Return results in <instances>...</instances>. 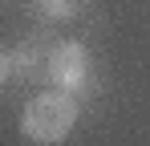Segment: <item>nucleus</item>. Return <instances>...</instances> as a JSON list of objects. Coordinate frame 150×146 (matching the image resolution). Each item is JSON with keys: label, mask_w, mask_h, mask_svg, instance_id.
I'll list each match as a JSON object with an SVG mask.
<instances>
[{"label": "nucleus", "mask_w": 150, "mask_h": 146, "mask_svg": "<svg viewBox=\"0 0 150 146\" xmlns=\"http://www.w3.org/2000/svg\"><path fill=\"white\" fill-rule=\"evenodd\" d=\"M85 49L77 41H61V45L49 53V77L61 85V89H77L85 81Z\"/></svg>", "instance_id": "f03ea898"}, {"label": "nucleus", "mask_w": 150, "mask_h": 146, "mask_svg": "<svg viewBox=\"0 0 150 146\" xmlns=\"http://www.w3.org/2000/svg\"><path fill=\"white\" fill-rule=\"evenodd\" d=\"M73 8H77V0H41V12H45V16H53V21L69 16Z\"/></svg>", "instance_id": "7ed1b4c3"}, {"label": "nucleus", "mask_w": 150, "mask_h": 146, "mask_svg": "<svg viewBox=\"0 0 150 146\" xmlns=\"http://www.w3.org/2000/svg\"><path fill=\"white\" fill-rule=\"evenodd\" d=\"M77 122V106L65 89H49V94H37L33 101L25 106L21 114V130H25L28 142H41V146H53L61 142Z\"/></svg>", "instance_id": "f257e3e1"}, {"label": "nucleus", "mask_w": 150, "mask_h": 146, "mask_svg": "<svg viewBox=\"0 0 150 146\" xmlns=\"http://www.w3.org/2000/svg\"><path fill=\"white\" fill-rule=\"evenodd\" d=\"M8 73H12V61H8V57H4V53H0V85H4V81H8Z\"/></svg>", "instance_id": "20e7f679"}]
</instances>
